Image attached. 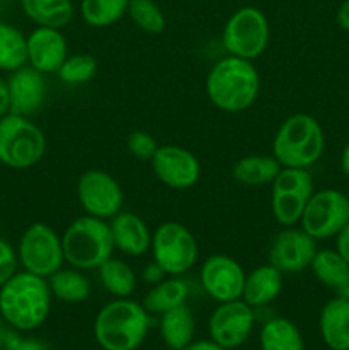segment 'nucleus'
Instances as JSON below:
<instances>
[{"label": "nucleus", "instance_id": "obj_1", "mask_svg": "<svg viewBox=\"0 0 349 350\" xmlns=\"http://www.w3.org/2000/svg\"><path fill=\"white\" fill-rule=\"evenodd\" d=\"M50 310L51 291L48 279L23 270L0 287V314L14 330H36L47 321Z\"/></svg>", "mask_w": 349, "mask_h": 350}, {"label": "nucleus", "instance_id": "obj_2", "mask_svg": "<svg viewBox=\"0 0 349 350\" xmlns=\"http://www.w3.org/2000/svg\"><path fill=\"white\" fill-rule=\"evenodd\" d=\"M205 92L209 101L221 111H246L259 98V70L252 60L228 55L211 67L205 77Z\"/></svg>", "mask_w": 349, "mask_h": 350}, {"label": "nucleus", "instance_id": "obj_3", "mask_svg": "<svg viewBox=\"0 0 349 350\" xmlns=\"http://www.w3.org/2000/svg\"><path fill=\"white\" fill-rule=\"evenodd\" d=\"M149 323L142 303L116 297L96 314L94 338L103 350H137L146 340Z\"/></svg>", "mask_w": 349, "mask_h": 350}, {"label": "nucleus", "instance_id": "obj_4", "mask_svg": "<svg viewBox=\"0 0 349 350\" xmlns=\"http://www.w3.org/2000/svg\"><path fill=\"white\" fill-rule=\"evenodd\" d=\"M325 133L315 116L294 113L277 129L272 140V156L283 167L310 170L324 156Z\"/></svg>", "mask_w": 349, "mask_h": 350}, {"label": "nucleus", "instance_id": "obj_5", "mask_svg": "<svg viewBox=\"0 0 349 350\" xmlns=\"http://www.w3.org/2000/svg\"><path fill=\"white\" fill-rule=\"evenodd\" d=\"M65 263L79 270H98L115 252L112 229L105 219L82 215L62 234Z\"/></svg>", "mask_w": 349, "mask_h": 350}, {"label": "nucleus", "instance_id": "obj_6", "mask_svg": "<svg viewBox=\"0 0 349 350\" xmlns=\"http://www.w3.org/2000/svg\"><path fill=\"white\" fill-rule=\"evenodd\" d=\"M44 152L47 137L36 123L12 113L0 118V164L10 170H29L43 159Z\"/></svg>", "mask_w": 349, "mask_h": 350}, {"label": "nucleus", "instance_id": "obj_7", "mask_svg": "<svg viewBox=\"0 0 349 350\" xmlns=\"http://www.w3.org/2000/svg\"><path fill=\"white\" fill-rule=\"evenodd\" d=\"M222 46L233 57L255 60L270 40V26L267 16L252 5L235 10L222 27Z\"/></svg>", "mask_w": 349, "mask_h": 350}, {"label": "nucleus", "instance_id": "obj_8", "mask_svg": "<svg viewBox=\"0 0 349 350\" xmlns=\"http://www.w3.org/2000/svg\"><path fill=\"white\" fill-rule=\"evenodd\" d=\"M17 258L23 270L48 279L65 263L62 236L44 222L27 226L17 245Z\"/></svg>", "mask_w": 349, "mask_h": 350}, {"label": "nucleus", "instance_id": "obj_9", "mask_svg": "<svg viewBox=\"0 0 349 350\" xmlns=\"http://www.w3.org/2000/svg\"><path fill=\"white\" fill-rule=\"evenodd\" d=\"M315 185L308 170L283 167L270 183V211L283 228L300 224L305 207L313 195Z\"/></svg>", "mask_w": 349, "mask_h": 350}, {"label": "nucleus", "instance_id": "obj_10", "mask_svg": "<svg viewBox=\"0 0 349 350\" xmlns=\"http://www.w3.org/2000/svg\"><path fill=\"white\" fill-rule=\"evenodd\" d=\"M151 252L168 275H183L197 262L198 245L187 226L168 221L154 229Z\"/></svg>", "mask_w": 349, "mask_h": 350}, {"label": "nucleus", "instance_id": "obj_11", "mask_svg": "<svg viewBox=\"0 0 349 350\" xmlns=\"http://www.w3.org/2000/svg\"><path fill=\"white\" fill-rule=\"evenodd\" d=\"M349 222V197L335 188L313 191L300 219V228L313 239L335 238Z\"/></svg>", "mask_w": 349, "mask_h": 350}, {"label": "nucleus", "instance_id": "obj_12", "mask_svg": "<svg viewBox=\"0 0 349 350\" xmlns=\"http://www.w3.org/2000/svg\"><path fill=\"white\" fill-rule=\"evenodd\" d=\"M77 198L88 215L113 219L123 207V191L118 181L103 170H88L79 176Z\"/></svg>", "mask_w": 349, "mask_h": 350}, {"label": "nucleus", "instance_id": "obj_13", "mask_svg": "<svg viewBox=\"0 0 349 350\" xmlns=\"http://www.w3.org/2000/svg\"><path fill=\"white\" fill-rule=\"evenodd\" d=\"M255 325V310L243 299L219 303L209 318V335L222 349H238L250 337Z\"/></svg>", "mask_w": 349, "mask_h": 350}, {"label": "nucleus", "instance_id": "obj_14", "mask_svg": "<svg viewBox=\"0 0 349 350\" xmlns=\"http://www.w3.org/2000/svg\"><path fill=\"white\" fill-rule=\"evenodd\" d=\"M317 239L294 226L284 228L270 241L267 260L284 275H293L310 269L317 253Z\"/></svg>", "mask_w": 349, "mask_h": 350}, {"label": "nucleus", "instance_id": "obj_15", "mask_svg": "<svg viewBox=\"0 0 349 350\" xmlns=\"http://www.w3.org/2000/svg\"><path fill=\"white\" fill-rule=\"evenodd\" d=\"M246 273L235 258L228 255H211L201 267V284L205 294L218 303L242 299Z\"/></svg>", "mask_w": 349, "mask_h": 350}, {"label": "nucleus", "instance_id": "obj_16", "mask_svg": "<svg viewBox=\"0 0 349 350\" xmlns=\"http://www.w3.org/2000/svg\"><path fill=\"white\" fill-rule=\"evenodd\" d=\"M151 166L157 180L173 190H188L201 178V163L181 146H159Z\"/></svg>", "mask_w": 349, "mask_h": 350}, {"label": "nucleus", "instance_id": "obj_17", "mask_svg": "<svg viewBox=\"0 0 349 350\" xmlns=\"http://www.w3.org/2000/svg\"><path fill=\"white\" fill-rule=\"evenodd\" d=\"M10 92V113L19 116L36 115L47 99V81L44 74L38 72L31 65L10 72L7 79Z\"/></svg>", "mask_w": 349, "mask_h": 350}, {"label": "nucleus", "instance_id": "obj_18", "mask_svg": "<svg viewBox=\"0 0 349 350\" xmlns=\"http://www.w3.org/2000/svg\"><path fill=\"white\" fill-rule=\"evenodd\" d=\"M27 65L41 74H57L68 57L67 40L60 29L38 26L26 36Z\"/></svg>", "mask_w": 349, "mask_h": 350}, {"label": "nucleus", "instance_id": "obj_19", "mask_svg": "<svg viewBox=\"0 0 349 350\" xmlns=\"http://www.w3.org/2000/svg\"><path fill=\"white\" fill-rule=\"evenodd\" d=\"M109 229H112L115 250H120L123 255L142 256L151 250L153 232L139 215L120 211L112 219Z\"/></svg>", "mask_w": 349, "mask_h": 350}, {"label": "nucleus", "instance_id": "obj_20", "mask_svg": "<svg viewBox=\"0 0 349 350\" xmlns=\"http://www.w3.org/2000/svg\"><path fill=\"white\" fill-rule=\"evenodd\" d=\"M322 340L331 350H349V301L332 297L324 304L318 317Z\"/></svg>", "mask_w": 349, "mask_h": 350}, {"label": "nucleus", "instance_id": "obj_21", "mask_svg": "<svg viewBox=\"0 0 349 350\" xmlns=\"http://www.w3.org/2000/svg\"><path fill=\"white\" fill-rule=\"evenodd\" d=\"M283 279L284 273H281L270 263L257 267L252 272L246 273L242 299L253 310L267 306L276 301L283 291Z\"/></svg>", "mask_w": 349, "mask_h": 350}, {"label": "nucleus", "instance_id": "obj_22", "mask_svg": "<svg viewBox=\"0 0 349 350\" xmlns=\"http://www.w3.org/2000/svg\"><path fill=\"white\" fill-rule=\"evenodd\" d=\"M161 338L170 350H183L192 344L195 334V318L187 304L161 314Z\"/></svg>", "mask_w": 349, "mask_h": 350}, {"label": "nucleus", "instance_id": "obj_23", "mask_svg": "<svg viewBox=\"0 0 349 350\" xmlns=\"http://www.w3.org/2000/svg\"><path fill=\"white\" fill-rule=\"evenodd\" d=\"M188 284L181 275H168V279L151 287L149 293L144 296L142 306L149 314H163L166 311L185 304L188 297Z\"/></svg>", "mask_w": 349, "mask_h": 350}, {"label": "nucleus", "instance_id": "obj_24", "mask_svg": "<svg viewBox=\"0 0 349 350\" xmlns=\"http://www.w3.org/2000/svg\"><path fill=\"white\" fill-rule=\"evenodd\" d=\"M283 166L274 156L252 154L238 159L233 166V178L243 187H262L270 185Z\"/></svg>", "mask_w": 349, "mask_h": 350}, {"label": "nucleus", "instance_id": "obj_25", "mask_svg": "<svg viewBox=\"0 0 349 350\" xmlns=\"http://www.w3.org/2000/svg\"><path fill=\"white\" fill-rule=\"evenodd\" d=\"M21 9L36 26L62 29L74 17L72 0H19Z\"/></svg>", "mask_w": 349, "mask_h": 350}, {"label": "nucleus", "instance_id": "obj_26", "mask_svg": "<svg viewBox=\"0 0 349 350\" xmlns=\"http://www.w3.org/2000/svg\"><path fill=\"white\" fill-rule=\"evenodd\" d=\"M48 284H50L51 296L67 304L84 303L91 294L89 279L74 267H70V269L62 267L53 275L48 277Z\"/></svg>", "mask_w": 349, "mask_h": 350}, {"label": "nucleus", "instance_id": "obj_27", "mask_svg": "<svg viewBox=\"0 0 349 350\" xmlns=\"http://www.w3.org/2000/svg\"><path fill=\"white\" fill-rule=\"evenodd\" d=\"M315 279L328 289L339 291L349 282V263L337 250H317L310 265Z\"/></svg>", "mask_w": 349, "mask_h": 350}, {"label": "nucleus", "instance_id": "obj_28", "mask_svg": "<svg viewBox=\"0 0 349 350\" xmlns=\"http://www.w3.org/2000/svg\"><path fill=\"white\" fill-rule=\"evenodd\" d=\"M262 350H305V342L296 325L287 318H272L260 330Z\"/></svg>", "mask_w": 349, "mask_h": 350}, {"label": "nucleus", "instance_id": "obj_29", "mask_svg": "<svg viewBox=\"0 0 349 350\" xmlns=\"http://www.w3.org/2000/svg\"><path fill=\"white\" fill-rule=\"evenodd\" d=\"M103 287L115 297H130L137 287V275L132 267L118 258H108L98 269Z\"/></svg>", "mask_w": 349, "mask_h": 350}, {"label": "nucleus", "instance_id": "obj_30", "mask_svg": "<svg viewBox=\"0 0 349 350\" xmlns=\"http://www.w3.org/2000/svg\"><path fill=\"white\" fill-rule=\"evenodd\" d=\"M26 64V36L12 24L0 23V70L14 72Z\"/></svg>", "mask_w": 349, "mask_h": 350}, {"label": "nucleus", "instance_id": "obj_31", "mask_svg": "<svg viewBox=\"0 0 349 350\" xmlns=\"http://www.w3.org/2000/svg\"><path fill=\"white\" fill-rule=\"evenodd\" d=\"M130 0H81V16L91 27H109L129 10Z\"/></svg>", "mask_w": 349, "mask_h": 350}, {"label": "nucleus", "instance_id": "obj_32", "mask_svg": "<svg viewBox=\"0 0 349 350\" xmlns=\"http://www.w3.org/2000/svg\"><path fill=\"white\" fill-rule=\"evenodd\" d=\"M127 14L147 34H161L166 27V17L154 0H130Z\"/></svg>", "mask_w": 349, "mask_h": 350}, {"label": "nucleus", "instance_id": "obj_33", "mask_svg": "<svg viewBox=\"0 0 349 350\" xmlns=\"http://www.w3.org/2000/svg\"><path fill=\"white\" fill-rule=\"evenodd\" d=\"M98 72V62L92 55L77 53L65 58L62 67L58 68L57 75L64 84L82 85L92 81Z\"/></svg>", "mask_w": 349, "mask_h": 350}, {"label": "nucleus", "instance_id": "obj_34", "mask_svg": "<svg viewBox=\"0 0 349 350\" xmlns=\"http://www.w3.org/2000/svg\"><path fill=\"white\" fill-rule=\"evenodd\" d=\"M127 149L135 159L151 161L159 149V144L149 132L137 130V132L130 133L127 139Z\"/></svg>", "mask_w": 349, "mask_h": 350}, {"label": "nucleus", "instance_id": "obj_35", "mask_svg": "<svg viewBox=\"0 0 349 350\" xmlns=\"http://www.w3.org/2000/svg\"><path fill=\"white\" fill-rule=\"evenodd\" d=\"M17 265H19L17 252L12 248V245H10L9 241L0 238V287H2L10 277L16 275Z\"/></svg>", "mask_w": 349, "mask_h": 350}, {"label": "nucleus", "instance_id": "obj_36", "mask_svg": "<svg viewBox=\"0 0 349 350\" xmlns=\"http://www.w3.org/2000/svg\"><path fill=\"white\" fill-rule=\"evenodd\" d=\"M5 350H50L47 344L40 338L27 337L23 338L16 334V332H9L5 340Z\"/></svg>", "mask_w": 349, "mask_h": 350}, {"label": "nucleus", "instance_id": "obj_37", "mask_svg": "<svg viewBox=\"0 0 349 350\" xmlns=\"http://www.w3.org/2000/svg\"><path fill=\"white\" fill-rule=\"evenodd\" d=\"M166 277L168 273L164 272L154 260L151 263H147L142 270V280L146 284H149V286H156V284H159L161 280H164Z\"/></svg>", "mask_w": 349, "mask_h": 350}, {"label": "nucleus", "instance_id": "obj_38", "mask_svg": "<svg viewBox=\"0 0 349 350\" xmlns=\"http://www.w3.org/2000/svg\"><path fill=\"white\" fill-rule=\"evenodd\" d=\"M10 113V92L7 79L0 75V118Z\"/></svg>", "mask_w": 349, "mask_h": 350}, {"label": "nucleus", "instance_id": "obj_39", "mask_svg": "<svg viewBox=\"0 0 349 350\" xmlns=\"http://www.w3.org/2000/svg\"><path fill=\"white\" fill-rule=\"evenodd\" d=\"M335 250L344 256L346 262L349 263V222L346 224V228L335 236Z\"/></svg>", "mask_w": 349, "mask_h": 350}, {"label": "nucleus", "instance_id": "obj_40", "mask_svg": "<svg viewBox=\"0 0 349 350\" xmlns=\"http://www.w3.org/2000/svg\"><path fill=\"white\" fill-rule=\"evenodd\" d=\"M335 19H337V24L341 29L349 31V0H344V2L341 3V7L337 9Z\"/></svg>", "mask_w": 349, "mask_h": 350}, {"label": "nucleus", "instance_id": "obj_41", "mask_svg": "<svg viewBox=\"0 0 349 350\" xmlns=\"http://www.w3.org/2000/svg\"><path fill=\"white\" fill-rule=\"evenodd\" d=\"M183 350H226L222 349L221 345L214 344L212 340H201V342H192L188 347H185Z\"/></svg>", "mask_w": 349, "mask_h": 350}, {"label": "nucleus", "instance_id": "obj_42", "mask_svg": "<svg viewBox=\"0 0 349 350\" xmlns=\"http://www.w3.org/2000/svg\"><path fill=\"white\" fill-rule=\"evenodd\" d=\"M341 170L344 173V176L349 180V142L346 144L341 152Z\"/></svg>", "mask_w": 349, "mask_h": 350}, {"label": "nucleus", "instance_id": "obj_43", "mask_svg": "<svg viewBox=\"0 0 349 350\" xmlns=\"http://www.w3.org/2000/svg\"><path fill=\"white\" fill-rule=\"evenodd\" d=\"M9 325L5 323V320L2 318V314H0V350L5 347V340H7V335H9Z\"/></svg>", "mask_w": 349, "mask_h": 350}, {"label": "nucleus", "instance_id": "obj_44", "mask_svg": "<svg viewBox=\"0 0 349 350\" xmlns=\"http://www.w3.org/2000/svg\"><path fill=\"white\" fill-rule=\"evenodd\" d=\"M335 293H337L339 297H344V299L349 301V282L346 286H342L339 291H335Z\"/></svg>", "mask_w": 349, "mask_h": 350}, {"label": "nucleus", "instance_id": "obj_45", "mask_svg": "<svg viewBox=\"0 0 349 350\" xmlns=\"http://www.w3.org/2000/svg\"><path fill=\"white\" fill-rule=\"evenodd\" d=\"M2 2H10V0H0V3H2Z\"/></svg>", "mask_w": 349, "mask_h": 350}]
</instances>
